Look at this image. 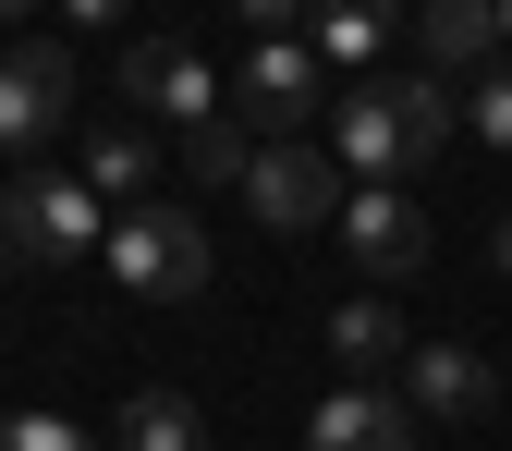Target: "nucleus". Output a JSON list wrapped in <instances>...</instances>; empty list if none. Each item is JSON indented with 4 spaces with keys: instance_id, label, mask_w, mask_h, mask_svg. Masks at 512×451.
Masks as SVG:
<instances>
[{
    "instance_id": "3",
    "label": "nucleus",
    "mask_w": 512,
    "mask_h": 451,
    "mask_svg": "<svg viewBox=\"0 0 512 451\" xmlns=\"http://www.w3.org/2000/svg\"><path fill=\"white\" fill-rule=\"evenodd\" d=\"M220 110L244 122L256 147H305V122L330 110V74H317V49H305V37H256V49H244V74L220 86Z\"/></svg>"
},
{
    "instance_id": "2",
    "label": "nucleus",
    "mask_w": 512,
    "mask_h": 451,
    "mask_svg": "<svg viewBox=\"0 0 512 451\" xmlns=\"http://www.w3.org/2000/svg\"><path fill=\"white\" fill-rule=\"evenodd\" d=\"M86 244H110V208L74 171H13L0 183V269H74Z\"/></svg>"
},
{
    "instance_id": "1",
    "label": "nucleus",
    "mask_w": 512,
    "mask_h": 451,
    "mask_svg": "<svg viewBox=\"0 0 512 451\" xmlns=\"http://www.w3.org/2000/svg\"><path fill=\"white\" fill-rule=\"evenodd\" d=\"M452 86L439 74H366L354 98H330V171L342 183H415L439 147H452Z\"/></svg>"
},
{
    "instance_id": "12",
    "label": "nucleus",
    "mask_w": 512,
    "mask_h": 451,
    "mask_svg": "<svg viewBox=\"0 0 512 451\" xmlns=\"http://www.w3.org/2000/svg\"><path fill=\"white\" fill-rule=\"evenodd\" d=\"M330 354H342V378H391L415 342H403V305L391 293H342L330 305Z\"/></svg>"
},
{
    "instance_id": "20",
    "label": "nucleus",
    "mask_w": 512,
    "mask_h": 451,
    "mask_svg": "<svg viewBox=\"0 0 512 451\" xmlns=\"http://www.w3.org/2000/svg\"><path fill=\"white\" fill-rule=\"evenodd\" d=\"M500 49H512V0H500Z\"/></svg>"
},
{
    "instance_id": "10",
    "label": "nucleus",
    "mask_w": 512,
    "mask_h": 451,
    "mask_svg": "<svg viewBox=\"0 0 512 451\" xmlns=\"http://www.w3.org/2000/svg\"><path fill=\"white\" fill-rule=\"evenodd\" d=\"M305 451H415V415H403V391H378V378H342V391H317Z\"/></svg>"
},
{
    "instance_id": "16",
    "label": "nucleus",
    "mask_w": 512,
    "mask_h": 451,
    "mask_svg": "<svg viewBox=\"0 0 512 451\" xmlns=\"http://www.w3.org/2000/svg\"><path fill=\"white\" fill-rule=\"evenodd\" d=\"M378 37H391V25H378L366 0H342V13H317V61H354V86H366V61H378Z\"/></svg>"
},
{
    "instance_id": "17",
    "label": "nucleus",
    "mask_w": 512,
    "mask_h": 451,
    "mask_svg": "<svg viewBox=\"0 0 512 451\" xmlns=\"http://www.w3.org/2000/svg\"><path fill=\"white\" fill-rule=\"evenodd\" d=\"M0 451H98L86 427H61L49 403H25V415H0Z\"/></svg>"
},
{
    "instance_id": "19",
    "label": "nucleus",
    "mask_w": 512,
    "mask_h": 451,
    "mask_svg": "<svg viewBox=\"0 0 512 451\" xmlns=\"http://www.w3.org/2000/svg\"><path fill=\"white\" fill-rule=\"evenodd\" d=\"M488 244H500V269H512V208H500V232H488Z\"/></svg>"
},
{
    "instance_id": "9",
    "label": "nucleus",
    "mask_w": 512,
    "mask_h": 451,
    "mask_svg": "<svg viewBox=\"0 0 512 451\" xmlns=\"http://www.w3.org/2000/svg\"><path fill=\"white\" fill-rule=\"evenodd\" d=\"M488 403H500V366H488L476 342H415V354H403V415L464 427V415H488Z\"/></svg>"
},
{
    "instance_id": "11",
    "label": "nucleus",
    "mask_w": 512,
    "mask_h": 451,
    "mask_svg": "<svg viewBox=\"0 0 512 451\" xmlns=\"http://www.w3.org/2000/svg\"><path fill=\"white\" fill-rule=\"evenodd\" d=\"M147 183H159V135L147 122H98L86 135V196L122 220V208H147Z\"/></svg>"
},
{
    "instance_id": "14",
    "label": "nucleus",
    "mask_w": 512,
    "mask_h": 451,
    "mask_svg": "<svg viewBox=\"0 0 512 451\" xmlns=\"http://www.w3.org/2000/svg\"><path fill=\"white\" fill-rule=\"evenodd\" d=\"M122 451H208V415L183 403V391H122Z\"/></svg>"
},
{
    "instance_id": "4",
    "label": "nucleus",
    "mask_w": 512,
    "mask_h": 451,
    "mask_svg": "<svg viewBox=\"0 0 512 451\" xmlns=\"http://www.w3.org/2000/svg\"><path fill=\"white\" fill-rule=\"evenodd\" d=\"M98 256H110V281H122V293H147V305H196V293H208V232L183 220V208H159V196H147V208H122Z\"/></svg>"
},
{
    "instance_id": "13",
    "label": "nucleus",
    "mask_w": 512,
    "mask_h": 451,
    "mask_svg": "<svg viewBox=\"0 0 512 451\" xmlns=\"http://www.w3.org/2000/svg\"><path fill=\"white\" fill-rule=\"evenodd\" d=\"M415 49L439 61V74H476V61L500 49V13H488V0H427V13H415Z\"/></svg>"
},
{
    "instance_id": "7",
    "label": "nucleus",
    "mask_w": 512,
    "mask_h": 451,
    "mask_svg": "<svg viewBox=\"0 0 512 451\" xmlns=\"http://www.w3.org/2000/svg\"><path fill=\"white\" fill-rule=\"evenodd\" d=\"M61 110H74V61H61V37H25V49H0V147L37 159L61 135Z\"/></svg>"
},
{
    "instance_id": "8",
    "label": "nucleus",
    "mask_w": 512,
    "mask_h": 451,
    "mask_svg": "<svg viewBox=\"0 0 512 451\" xmlns=\"http://www.w3.org/2000/svg\"><path fill=\"white\" fill-rule=\"evenodd\" d=\"M122 98H147L159 122H183V135L220 122V74H208L183 37H135V49H122Z\"/></svg>"
},
{
    "instance_id": "18",
    "label": "nucleus",
    "mask_w": 512,
    "mask_h": 451,
    "mask_svg": "<svg viewBox=\"0 0 512 451\" xmlns=\"http://www.w3.org/2000/svg\"><path fill=\"white\" fill-rule=\"evenodd\" d=\"M464 122H476V135H488V147L512 159V61H500V74H476V86H464Z\"/></svg>"
},
{
    "instance_id": "5",
    "label": "nucleus",
    "mask_w": 512,
    "mask_h": 451,
    "mask_svg": "<svg viewBox=\"0 0 512 451\" xmlns=\"http://www.w3.org/2000/svg\"><path fill=\"white\" fill-rule=\"evenodd\" d=\"M342 196H354V183L330 171V147H256V171H244V208L269 232H330Z\"/></svg>"
},
{
    "instance_id": "6",
    "label": "nucleus",
    "mask_w": 512,
    "mask_h": 451,
    "mask_svg": "<svg viewBox=\"0 0 512 451\" xmlns=\"http://www.w3.org/2000/svg\"><path fill=\"white\" fill-rule=\"evenodd\" d=\"M330 232H342V256H354L366 281H415L427 269V208L403 196V183H354Z\"/></svg>"
},
{
    "instance_id": "15",
    "label": "nucleus",
    "mask_w": 512,
    "mask_h": 451,
    "mask_svg": "<svg viewBox=\"0 0 512 451\" xmlns=\"http://www.w3.org/2000/svg\"><path fill=\"white\" fill-rule=\"evenodd\" d=\"M183 171H196V183H244V171H256V135L220 110V122H196V135H183Z\"/></svg>"
}]
</instances>
